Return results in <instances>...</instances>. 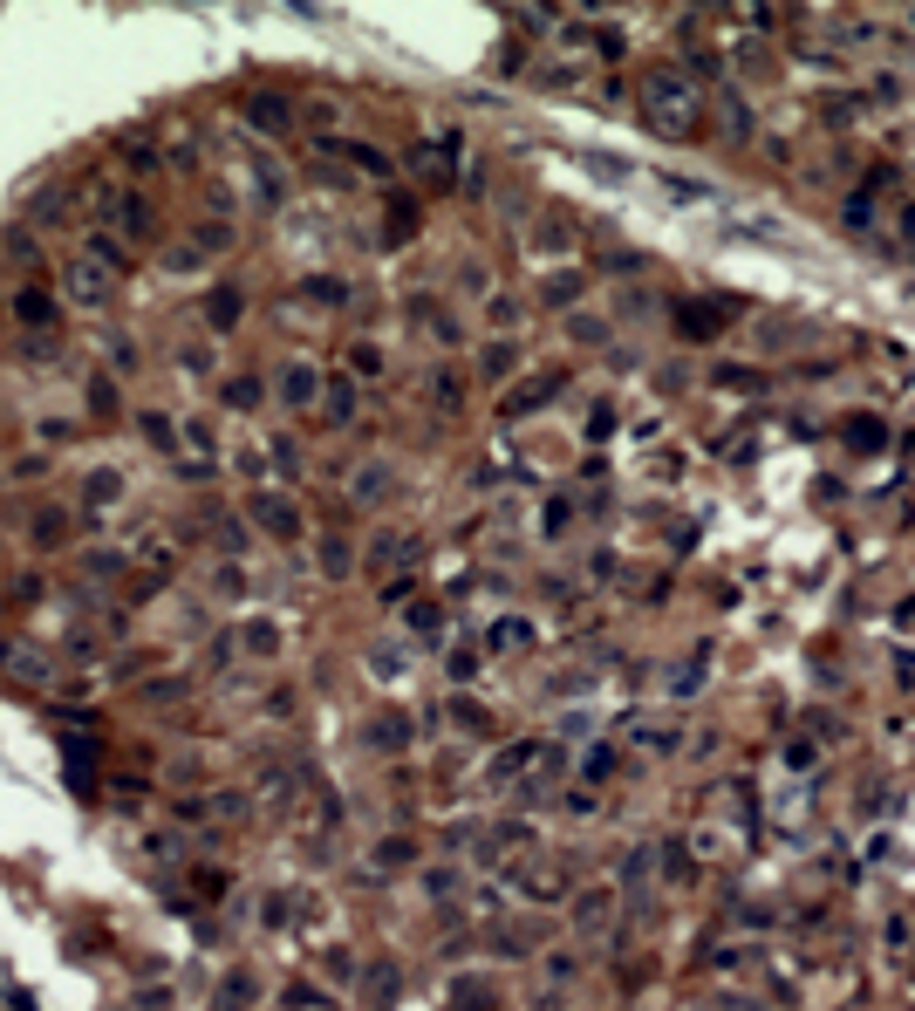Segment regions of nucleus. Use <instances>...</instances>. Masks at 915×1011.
Listing matches in <instances>:
<instances>
[{"label": "nucleus", "mask_w": 915, "mask_h": 1011, "mask_svg": "<svg viewBox=\"0 0 915 1011\" xmlns=\"http://www.w3.org/2000/svg\"><path fill=\"white\" fill-rule=\"evenodd\" d=\"M588 172L594 178H629V164H615V157H588Z\"/></svg>", "instance_id": "nucleus-32"}, {"label": "nucleus", "mask_w": 915, "mask_h": 1011, "mask_svg": "<svg viewBox=\"0 0 915 1011\" xmlns=\"http://www.w3.org/2000/svg\"><path fill=\"white\" fill-rule=\"evenodd\" d=\"M608 322H594V314H574V342H602Z\"/></svg>", "instance_id": "nucleus-28"}, {"label": "nucleus", "mask_w": 915, "mask_h": 1011, "mask_svg": "<svg viewBox=\"0 0 915 1011\" xmlns=\"http://www.w3.org/2000/svg\"><path fill=\"white\" fill-rule=\"evenodd\" d=\"M14 314H21L28 328H48V322H55V308H48V295H14Z\"/></svg>", "instance_id": "nucleus-14"}, {"label": "nucleus", "mask_w": 915, "mask_h": 1011, "mask_svg": "<svg viewBox=\"0 0 915 1011\" xmlns=\"http://www.w3.org/2000/svg\"><path fill=\"white\" fill-rule=\"evenodd\" d=\"M322 567H328V575H341V567H349V547L328 540V547H322Z\"/></svg>", "instance_id": "nucleus-30"}, {"label": "nucleus", "mask_w": 915, "mask_h": 1011, "mask_svg": "<svg viewBox=\"0 0 915 1011\" xmlns=\"http://www.w3.org/2000/svg\"><path fill=\"white\" fill-rule=\"evenodd\" d=\"M383 492H389V465H369L356 479V499H383Z\"/></svg>", "instance_id": "nucleus-19"}, {"label": "nucleus", "mask_w": 915, "mask_h": 1011, "mask_svg": "<svg viewBox=\"0 0 915 1011\" xmlns=\"http://www.w3.org/2000/svg\"><path fill=\"white\" fill-rule=\"evenodd\" d=\"M492 1005H499L492 984H458V1011H492Z\"/></svg>", "instance_id": "nucleus-17"}, {"label": "nucleus", "mask_w": 915, "mask_h": 1011, "mask_svg": "<svg viewBox=\"0 0 915 1011\" xmlns=\"http://www.w3.org/2000/svg\"><path fill=\"white\" fill-rule=\"evenodd\" d=\"M117 219H124V233H137V239H151V233H157V212L137 199V192H130V199L117 205Z\"/></svg>", "instance_id": "nucleus-10"}, {"label": "nucleus", "mask_w": 915, "mask_h": 1011, "mask_svg": "<svg viewBox=\"0 0 915 1011\" xmlns=\"http://www.w3.org/2000/svg\"><path fill=\"white\" fill-rule=\"evenodd\" d=\"M581 295V274H554L546 280V301H574Z\"/></svg>", "instance_id": "nucleus-24"}, {"label": "nucleus", "mask_w": 915, "mask_h": 1011, "mask_svg": "<svg viewBox=\"0 0 915 1011\" xmlns=\"http://www.w3.org/2000/svg\"><path fill=\"white\" fill-rule=\"evenodd\" d=\"M89 404H96V410L109 417V410H117V389H109V383H89Z\"/></svg>", "instance_id": "nucleus-33"}, {"label": "nucleus", "mask_w": 915, "mask_h": 1011, "mask_svg": "<svg viewBox=\"0 0 915 1011\" xmlns=\"http://www.w3.org/2000/svg\"><path fill=\"white\" fill-rule=\"evenodd\" d=\"M369 738H376V745L389 752L397 738H410V725H404V717H376V725H369Z\"/></svg>", "instance_id": "nucleus-20"}, {"label": "nucleus", "mask_w": 915, "mask_h": 1011, "mask_svg": "<svg viewBox=\"0 0 915 1011\" xmlns=\"http://www.w3.org/2000/svg\"><path fill=\"white\" fill-rule=\"evenodd\" d=\"M247 117H253V124H260V130H287V124H294V109L280 103V96H266V89H260V96H253V103H247Z\"/></svg>", "instance_id": "nucleus-9"}, {"label": "nucleus", "mask_w": 915, "mask_h": 1011, "mask_svg": "<svg viewBox=\"0 0 915 1011\" xmlns=\"http://www.w3.org/2000/svg\"><path fill=\"white\" fill-rule=\"evenodd\" d=\"M239 314H247L239 287H212V295H205V328H212V335H226V328H233Z\"/></svg>", "instance_id": "nucleus-7"}, {"label": "nucleus", "mask_w": 915, "mask_h": 1011, "mask_svg": "<svg viewBox=\"0 0 915 1011\" xmlns=\"http://www.w3.org/2000/svg\"><path fill=\"white\" fill-rule=\"evenodd\" d=\"M280 397H287V404H314V397H322V376H314L308 362H287V370H280Z\"/></svg>", "instance_id": "nucleus-8"}, {"label": "nucleus", "mask_w": 915, "mask_h": 1011, "mask_svg": "<svg viewBox=\"0 0 915 1011\" xmlns=\"http://www.w3.org/2000/svg\"><path fill=\"white\" fill-rule=\"evenodd\" d=\"M144 437H151V445H171V424H164V417L151 410V417H144Z\"/></svg>", "instance_id": "nucleus-34"}, {"label": "nucleus", "mask_w": 915, "mask_h": 1011, "mask_svg": "<svg viewBox=\"0 0 915 1011\" xmlns=\"http://www.w3.org/2000/svg\"><path fill=\"white\" fill-rule=\"evenodd\" d=\"M602 916H608V888H588V895L574 903V922H581V930H594Z\"/></svg>", "instance_id": "nucleus-15"}, {"label": "nucleus", "mask_w": 915, "mask_h": 1011, "mask_svg": "<svg viewBox=\"0 0 915 1011\" xmlns=\"http://www.w3.org/2000/svg\"><path fill=\"white\" fill-rule=\"evenodd\" d=\"M527 642H533V623H527V615H506V623L492 629V650H527Z\"/></svg>", "instance_id": "nucleus-13"}, {"label": "nucleus", "mask_w": 915, "mask_h": 1011, "mask_svg": "<svg viewBox=\"0 0 915 1011\" xmlns=\"http://www.w3.org/2000/svg\"><path fill=\"white\" fill-rule=\"evenodd\" d=\"M704 669H711V650H697L690 663L669 677V697H697V684H704Z\"/></svg>", "instance_id": "nucleus-11"}, {"label": "nucleus", "mask_w": 915, "mask_h": 1011, "mask_svg": "<svg viewBox=\"0 0 915 1011\" xmlns=\"http://www.w3.org/2000/svg\"><path fill=\"white\" fill-rule=\"evenodd\" d=\"M485 370L506 376V370H512V349H506V342H492V349H485Z\"/></svg>", "instance_id": "nucleus-31"}, {"label": "nucleus", "mask_w": 915, "mask_h": 1011, "mask_svg": "<svg viewBox=\"0 0 915 1011\" xmlns=\"http://www.w3.org/2000/svg\"><path fill=\"white\" fill-rule=\"evenodd\" d=\"M410 855H417V847H410V840H383V847H376V868H404Z\"/></svg>", "instance_id": "nucleus-21"}, {"label": "nucleus", "mask_w": 915, "mask_h": 1011, "mask_svg": "<svg viewBox=\"0 0 915 1011\" xmlns=\"http://www.w3.org/2000/svg\"><path fill=\"white\" fill-rule=\"evenodd\" d=\"M724 322H731L724 301H690V308H677V335H690V342H711Z\"/></svg>", "instance_id": "nucleus-4"}, {"label": "nucleus", "mask_w": 915, "mask_h": 1011, "mask_svg": "<svg viewBox=\"0 0 915 1011\" xmlns=\"http://www.w3.org/2000/svg\"><path fill=\"white\" fill-rule=\"evenodd\" d=\"M322 410H328V424H349V417H356V389H349V383H328V389H322Z\"/></svg>", "instance_id": "nucleus-12"}, {"label": "nucleus", "mask_w": 915, "mask_h": 1011, "mask_svg": "<svg viewBox=\"0 0 915 1011\" xmlns=\"http://www.w3.org/2000/svg\"><path fill=\"white\" fill-rule=\"evenodd\" d=\"M697 82L690 76H677V69H656L649 82H642V109H649V124L656 130H690L697 124Z\"/></svg>", "instance_id": "nucleus-2"}, {"label": "nucleus", "mask_w": 915, "mask_h": 1011, "mask_svg": "<svg viewBox=\"0 0 915 1011\" xmlns=\"http://www.w3.org/2000/svg\"><path fill=\"white\" fill-rule=\"evenodd\" d=\"M349 362H356L362 376H376V370H383V349H376V342H356V349H349Z\"/></svg>", "instance_id": "nucleus-23"}, {"label": "nucleus", "mask_w": 915, "mask_h": 1011, "mask_svg": "<svg viewBox=\"0 0 915 1011\" xmlns=\"http://www.w3.org/2000/svg\"><path fill=\"white\" fill-rule=\"evenodd\" d=\"M560 383H567V376H560V370H546V376H533V383L506 389V410H499V417H527V410L554 404V397H560Z\"/></svg>", "instance_id": "nucleus-3"}, {"label": "nucleus", "mask_w": 915, "mask_h": 1011, "mask_svg": "<svg viewBox=\"0 0 915 1011\" xmlns=\"http://www.w3.org/2000/svg\"><path fill=\"white\" fill-rule=\"evenodd\" d=\"M247 650H253V656H274V650H280V629H274V623H247Z\"/></svg>", "instance_id": "nucleus-18"}, {"label": "nucleus", "mask_w": 915, "mask_h": 1011, "mask_svg": "<svg viewBox=\"0 0 915 1011\" xmlns=\"http://www.w3.org/2000/svg\"><path fill=\"white\" fill-rule=\"evenodd\" d=\"M89 499H96V506H109V499H117V472H96V479H89Z\"/></svg>", "instance_id": "nucleus-29"}, {"label": "nucleus", "mask_w": 915, "mask_h": 1011, "mask_svg": "<svg viewBox=\"0 0 915 1011\" xmlns=\"http://www.w3.org/2000/svg\"><path fill=\"white\" fill-rule=\"evenodd\" d=\"M882 437H888V431H882L874 417H854V424H847V445H854V452H874Z\"/></svg>", "instance_id": "nucleus-16"}, {"label": "nucleus", "mask_w": 915, "mask_h": 1011, "mask_svg": "<svg viewBox=\"0 0 915 1011\" xmlns=\"http://www.w3.org/2000/svg\"><path fill=\"white\" fill-rule=\"evenodd\" d=\"M34 540H42V547L62 540V513H42V520H34Z\"/></svg>", "instance_id": "nucleus-27"}, {"label": "nucleus", "mask_w": 915, "mask_h": 1011, "mask_svg": "<svg viewBox=\"0 0 915 1011\" xmlns=\"http://www.w3.org/2000/svg\"><path fill=\"white\" fill-rule=\"evenodd\" d=\"M629 738H636L642 752H677L683 725H669V717H629Z\"/></svg>", "instance_id": "nucleus-6"}, {"label": "nucleus", "mask_w": 915, "mask_h": 1011, "mask_svg": "<svg viewBox=\"0 0 915 1011\" xmlns=\"http://www.w3.org/2000/svg\"><path fill=\"white\" fill-rule=\"evenodd\" d=\"M301 295H314V301H349V287H341V280H308Z\"/></svg>", "instance_id": "nucleus-26"}, {"label": "nucleus", "mask_w": 915, "mask_h": 1011, "mask_svg": "<svg viewBox=\"0 0 915 1011\" xmlns=\"http://www.w3.org/2000/svg\"><path fill=\"white\" fill-rule=\"evenodd\" d=\"M901 226H909V233H915V205H909V212H901Z\"/></svg>", "instance_id": "nucleus-35"}, {"label": "nucleus", "mask_w": 915, "mask_h": 1011, "mask_svg": "<svg viewBox=\"0 0 915 1011\" xmlns=\"http://www.w3.org/2000/svg\"><path fill=\"white\" fill-rule=\"evenodd\" d=\"M663 185H669V199H711V185H704V178H677V172H669Z\"/></svg>", "instance_id": "nucleus-22"}, {"label": "nucleus", "mask_w": 915, "mask_h": 1011, "mask_svg": "<svg viewBox=\"0 0 915 1011\" xmlns=\"http://www.w3.org/2000/svg\"><path fill=\"white\" fill-rule=\"evenodd\" d=\"M226 404H233V410H253V404H260V383H226Z\"/></svg>", "instance_id": "nucleus-25"}, {"label": "nucleus", "mask_w": 915, "mask_h": 1011, "mask_svg": "<svg viewBox=\"0 0 915 1011\" xmlns=\"http://www.w3.org/2000/svg\"><path fill=\"white\" fill-rule=\"evenodd\" d=\"M130 274V260H124V247L117 239H89L82 253H69V267H62V295L76 301V308H103L109 295H117V280Z\"/></svg>", "instance_id": "nucleus-1"}, {"label": "nucleus", "mask_w": 915, "mask_h": 1011, "mask_svg": "<svg viewBox=\"0 0 915 1011\" xmlns=\"http://www.w3.org/2000/svg\"><path fill=\"white\" fill-rule=\"evenodd\" d=\"M253 520H260L266 533H280V540L301 533V506H294V499H280V492H253Z\"/></svg>", "instance_id": "nucleus-5"}]
</instances>
